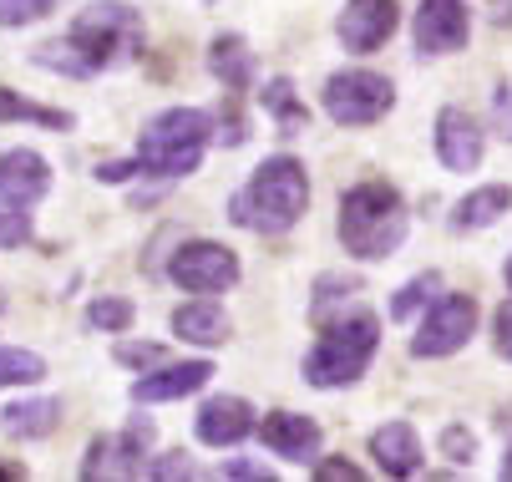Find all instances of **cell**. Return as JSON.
<instances>
[{
  "mask_svg": "<svg viewBox=\"0 0 512 482\" xmlns=\"http://www.w3.org/2000/svg\"><path fill=\"white\" fill-rule=\"evenodd\" d=\"M305 203H310L305 163H295L289 153H279V158H264V163L254 168V178L234 193L229 214H234V224H244V229H254V234H289V229L300 224Z\"/></svg>",
  "mask_w": 512,
  "mask_h": 482,
  "instance_id": "obj_2",
  "label": "cell"
},
{
  "mask_svg": "<svg viewBox=\"0 0 512 482\" xmlns=\"http://www.w3.org/2000/svg\"><path fill=\"white\" fill-rule=\"evenodd\" d=\"M51 6H56V0H0V26H31Z\"/></svg>",
  "mask_w": 512,
  "mask_h": 482,
  "instance_id": "obj_28",
  "label": "cell"
},
{
  "mask_svg": "<svg viewBox=\"0 0 512 482\" xmlns=\"http://www.w3.org/2000/svg\"><path fill=\"white\" fill-rule=\"evenodd\" d=\"M376 346H381V320L360 310V315H350V320H340L320 335V346L305 356V381L320 386V391L350 386L376 361Z\"/></svg>",
  "mask_w": 512,
  "mask_h": 482,
  "instance_id": "obj_5",
  "label": "cell"
},
{
  "mask_svg": "<svg viewBox=\"0 0 512 482\" xmlns=\"http://www.w3.org/2000/svg\"><path fill=\"white\" fill-rule=\"evenodd\" d=\"M507 209H512V188H507V183L477 188V193H467V198L457 203L452 229H487V224H497Z\"/></svg>",
  "mask_w": 512,
  "mask_h": 482,
  "instance_id": "obj_21",
  "label": "cell"
},
{
  "mask_svg": "<svg viewBox=\"0 0 512 482\" xmlns=\"http://www.w3.org/2000/svg\"><path fill=\"white\" fill-rule=\"evenodd\" d=\"M208 66L224 82V92H249V82H254V51L244 46V36H218L208 51Z\"/></svg>",
  "mask_w": 512,
  "mask_h": 482,
  "instance_id": "obj_19",
  "label": "cell"
},
{
  "mask_svg": "<svg viewBox=\"0 0 512 482\" xmlns=\"http://www.w3.org/2000/svg\"><path fill=\"white\" fill-rule=\"evenodd\" d=\"M168 274L188 295H218V290H229L239 280V259H234V249L213 244V239H193L173 254Z\"/></svg>",
  "mask_w": 512,
  "mask_h": 482,
  "instance_id": "obj_8",
  "label": "cell"
},
{
  "mask_svg": "<svg viewBox=\"0 0 512 482\" xmlns=\"http://www.w3.org/2000/svg\"><path fill=\"white\" fill-rule=\"evenodd\" d=\"M492 122H497V132L512 143V87H497V97H492Z\"/></svg>",
  "mask_w": 512,
  "mask_h": 482,
  "instance_id": "obj_33",
  "label": "cell"
},
{
  "mask_svg": "<svg viewBox=\"0 0 512 482\" xmlns=\"http://www.w3.org/2000/svg\"><path fill=\"white\" fill-rule=\"evenodd\" d=\"M0 305H6V300H0Z\"/></svg>",
  "mask_w": 512,
  "mask_h": 482,
  "instance_id": "obj_40",
  "label": "cell"
},
{
  "mask_svg": "<svg viewBox=\"0 0 512 482\" xmlns=\"http://www.w3.org/2000/svg\"><path fill=\"white\" fill-rule=\"evenodd\" d=\"M224 477H244V482H269V472L259 462H224Z\"/></svg>",
  "mask_w": 512,
  "mask_h": 482,
  "instance_id": "obj_35",
  "label": "cell"
},
{
  "mask_svg": "<svg viewBox=\"0 0 512 482\" xmlns=\"http://www.w3.org/2000/svg\"><path fill=\"white\" fill-rule=\"evenodd\" d=\"M391 107H396V87H391L381 72H365V66H355V72H335V77L325 82V112H330V122H340V127H371V122H381Z\"/></svg>",
  "mask_w": 512,
  "mask_h": 482,
  "instance_id": "obj_6",
  "label": "cell"
},
{
  "mask_svg": "<svg viewBox=\"0 0 512 482\" xmlns=\"http://www.w3.org/2000/svg\"><path fill=\"white\" fill-rule=\"evenodd\" d=\"M208 376H213V366H208V361L163 366V371H153V376L132 381V401H183V396L203 391V386H208Z\"/></svg>",
  "mask_w": 512,
  "mask_h": 482,
  "instance_id": "obj_16",
  "label": "cell"
},
{
  "mask_svg": "<svg viewBox=\"0 0 512 482\" xmlns=\"http://www.w3.org/2000/svg\"><path fill=\"white\" fill-rule=\"evenodd\" d=\"M31 239V219L26 209H11V203H0V249H21Z\"/></svg>",
  "mask_w": 512,
  "mask_h": 482,
  "instance_id": "obj_27",
  "label": "cell"
},
{
  "mask_svg": "<svg viewBox=\"0 0 512 482\" xmlns=\"http://www.w3.org/2000/svg\"><path fill=\"white\" fill-rule=\"evenodd\" d=\"M442 452H447L457 467H467V462L477 457V437H472L467 427H447V432H442Z\"/></svg>",
  "mask_w": 512,
  "mask_h": 482,
  "instance_id": "obj_29",
  "label": "cell"
},
{
  "mask_svg": "<svg viewBox=\"0 0 512 482\" xmlns=\"http://www.w3.org/2000/svg\"><path fill=\"white\" fill-rule=\"evenodd\" d=\"M406 203L391 183H355L340 198V239L355 259H386L406 239Z\"/></svg>",
  "mask_w": 512,
  "mask_h": 482,
  "instance_id": "obj_3",
  "label": "cell"
},
{
  "mask_svg": "<svg viewBox=\"0 0 512 482\" xmlns=\"http://www.w3.org/2000/svg\"><path fill=\"white\" fill-rule=\"evenodd\" d=\"M254 432V406L244 396H213L198 406V442L203 447H234Z\"/></svg>",
  "mask_w": 512,
  "mask_h": 482,
  "instance_id": "obj_15",
  "label": "cell"
},
{
  "mask_svg": "<svg viewBox=\"0 0 512 482\" xmlns=\"http://www.w3.org/2000/svg\"><path fill=\"white\" fill-rule=\"evenodd\" d=\"M0 122H41V127H56V132H66L71 122V112H61V107H36V102H26V97H16V92H6L0 87Z\"/></svg>",
  "mask_w": 512,
  "mask_h": 482,
  "instance_id": "obj_23",
  "label": "cell"
},
{
  "mask_svg": "<svg viewBox=\"0 0 512 482\" xmlns=\"http://www.w3.org/2000/svg\"><path fill=\"white\" fill-rule=\"evenodd\" d=\"M46 376V361L36 351H16V346H0V386H31Z\"/></svg>",
  "mask_w": 512,
  "mask_h": 482,
  "instance_id": "obj_25",
  "label": "cell"
},
{
  "mask_svg": "<svg viewBox=\"0 0 512 482\" xmlns=\"http://www.w3.org/2000/svg\"><path fill=\"white\" fill-rule=\"evenodd\" d=\"M56 422H61V401H51V396L16 401V406L0 411V432H6V437H21V442H31V437H51Z\"/></svg>",
  "mask_w": 512,
  "mask_h": 482,
  "instance_id": "obj_18",
  "label": "cell"
},
{
  "mask_svg": "<svg viewBox=\"0 0 512 482\" xmlns=\"http://www.w3.org/2000/svg\"><path fill=\"white\" fill-rule=\"evenodd\" d=\"M477 330V300L472 295H436L411 335V356L421 361H442V356H457Z\"/></svg>",
  "mask_w": 512,
  "mask_h": 482,
  "instance_id": "obj_7",
  "label": "cell"
},
{
  "mask_svg": "<svg viewBox=\"0 0 512 482\" xmlns=\"http://www.w3.org/2000/svg\"><path fill=\"white\" fill-rule=\"evenodd\" d=\"M396 21H401V16H396V0H345V11H340L335 31H340L345 51L371 56L376 46L391 41Z\"/></svg>",
  "mask_w": 512,
  "mask_h": 482,
  "instance_id": "obj_9",
  "label": "cell"
},
{
  "mask_svg": "<svg viewBox=\"0 0 512 482\" xmlns=\"http://www.w3.org/2000/svg\"><path fill=\"white\" fill-rule=\"evenodd\" d=\"M315 477H320V482H340V477H345V482H360V467H355V462H320Z\"/></svg>",
  "mask_w": 512,
  "mask_h": 482,
  "instance_id": "obj_34",
  "label": "cell"
},
{
  "mask_svg": "<svg viewBox=\"0 0 512 482\" xmlns=\"http://www.w3.org/2000/svg\"><path fill=\"white\" fill-rule=\"evenodd\" d=\"M142 51V16L122 0H97L87 6L66 31V46H41V66H61L71 77H87V72H107V66L127 61Z\"/></svg>",
  "mask_w": 512,
  "mask_h": 482,
  "instance_id": "obj_1",
  "label": "cell"
},
{
  "mask_svg": "<svg viewBox=\"0 0 512 482\" xmlns=\"http://www.w3.org/2000/svg\"><path fill=\"white\" fill-rule=\"evenodd\" d=\"M259 442L284 462H310L320 452V422L300 417V411H269L259 422Z\"/></svg>",
  "mask_w": 512,
  "mask_h": 482,
  "instance_id": "obj_14",
  "label": "cell"
},
{
  "mask_svg": "<svg viewBox=\"0 0 512 482\" xmlns=\"http://www.w3.org/2000/svg\"><path fill=\"white\" fill-rule=\"evenodd\" d=\"M148 442H153V422H142V417L122 437H97L82 462V477H137Z\"/></svg>",
  "mask_w": 512,
  "mask_h": 482,
  "instance_id": "obj_10",
  "label": "cell"
},
{
  "mask_svg": "<svg viewBox=\"0 0 512 482\" xmlns=\"http://www.w3.org/2000/svg\"><path fill=\"white\" fill-rule=\"evenodd\" d=\"M213 143V122L198 107H168L142 127L137 168L158 178H188L203 163V148Z\"/></svg>",
  "mask_w": 512,
  "mask_h": 482,
  "instance_id": "obj_4",
  "label": "cell"
},
{
  "mask_svg": "<svg viewBox=\"0 0 512 482\" xmlns=\"http://www.w3.org/2000/svg\"><path fill=\"white\" fill-rule=\"evenodd\" d=\"M142 472H148V477H163V482H168V477H193V462H188L183 452H168L163 462H148Z\"/></svg>",
  "mask_w": 512,
  "mask_h": 482,
  "instance_id": "obj_31",
  "label": "cell"
},
{
  "mask_svg": "<svg viewBox=\"0 0 512 482\" xmlns=\"http://www.w3.org/2000/svg\"><path fill=\"white\" fill-rule=\"evenodd\" d=\"M492 335H497V356L512 361V300H502V310L492 320Z\"/></svg>",
  "mask_w": 512,
  "mask_h": 482,
  "instance_id": "obj_32",
  "label": "cell"
},
{
  "mask_svg": "<svg viewBox=\"0 0 512 482\" xmlns=\"http://www.w3.org/2000/svg\"><path fill=\"white\" fill-rule=\"evenodd\" d=\"M51 193V168L41 153L31 148H11L0 153V203H11V209H31Z\"/></svg>",
  "mask_w": 512,
  "mask_h": 482,
  "instance_id": "obj_12",
  "label": "cell"
},
{
  "mask_svg": "<svg viewBox=\"0 0 512 482\" xmlns=\"http://www.w3.org/2000/svg\"><path fill=\"white\" fill-rule=\"evenodd\" d=\"M173 330L183 340H193V346H224V340H229V315L218 310V305H208V300L178 305L173 310Z\"/></svg>",
  "mask_w": 512,
  "mask_h": 482,
  "instance_id": "obj_20",
  "label": "cell"
},
{
  "mask_svg": "<svg viewBox=\"0 0 512 482\" xmlns=\"http://www.w3.org/2000/svg\"><path fill=\"white\" fill-rule=\"evenodd\" d=\"M436 295H442V274H436V269L416 274L411 285H401V290H396V300H391V320H411V315H416V310H426Z\"/></svg>",
  "mask_w": 512,
  "mask_h": 482,
  "instance_id": "obj_24",
  "label": "cell"
},
{
  "mask_svg": "<svg viewBox=\"0 0 512 482\" xmlns=\"http://www.w3.org/2000/svg\"><path fill=\"white\" fill-rule=\"evenodd\" d=\"M259 102H264V112L274 117L279 137H295V132H305L310 112H305V102L295 97V87H289V77H274V82H264Z\"/></svg>",
  "mask_w": 512,
  "mask_h": 482,
  "instance_id": "obj_22",
  "label": "cell"
},
{
  "mask_svg": "<svg viewBox=\"0 0 512 482\" xmlns=\"http://www.w3.org/2000/svg\"><path fill=\"white\" fill-rule=\"evenodd\" d=\"M502 477H507V482H512V452H507V457H502Z\"/></svg>",
  "mask_w": 512,
  "mask_h": 482,
  "instance_id": "obj_38",
  "label": "cell"
},
{
  "mask_svg": "<svg viewBox=\"0 0 512 482\" xmlns=\"http://www.w3.org/2000/svg\"><path fill=\"white\" fill-rule=\"evenodd\" d=\"M0 477H26V467H0Z\"/></svg>",
  "mask_w": 512,
  "mask_h": 482,
  "instance_id": "obj_37",
  "label": "cell"
},
{
  "mask_svg": "<svg viewBox=\"0 0 512 482\" xmlns=\"http://www.w3.org/2000/svg\"><path fill=\"white\" fill-rule=\"evenodd\" d=\"M472 36V21H467V6L462 0H421L416 11V46L426 56H452L462 51Z\"/></svg>",
  "mask_w": 512,
  "mask_h": 482,
  "instance_id": "obj_11",
  "label": "cell"
},
{
  "mask_svg": "<svg viewBox=\"0 0 512 482\" xmlns=\"http://www.w3.org/2000/svg\"><path fill=\"white\" fill-rule=\"evenodd\" d=\"M117 361H122V366H137V371H148V366L163 361V346H137V340H122V346H117Z\"/></svg>",
  "mask_w": 512,
  "mask_h": 482,
  "instance_id": "obj_30",
  "label": "cell"
},
{
  "mask_svg": "<svg viewBox=\"0 0 512 482\" xmlns=\"http://www.w3.org/2000/svg\"><path fill=\"white\" fill-rule=\"evenodd\" d=\"M482 153H487V143H482V127L472 122V112L442 107V117H436V158L452 173H472L482 163Z\"/></svg>",
  "mask_w": 512,
  "mask_h": 482,
  "instance_id": "obj_13",
  "label": "cell"
},
{
  "mask_svg": "<svg viewBox=\"0 0 512 482\" xmlns=\"http://www.w3.org/2000/svg\"><path fill=\"white\" fill-rule=\"evenodd\" d=\"M507 285H512V259H507Z\"/></svg>",
  "mask_w": 512,
  "mask_h": 482,
  "instance_id": "obj_39",
  "label": "cell"
},
{
  "mask_svg": "<svg viewBox=\"0 0 512 482\" xmlns=\"http://www.w3.org/2000/svg\"><path fill=\"white\" fill-rule=\"evenodd\" d=\"M132 300H117V295H102V300H92V310H87V320L97 325V330H112V335H122L127 325H132Z\"/></svg>",
  "mask_w": 512,
  "mask_h": 482,
  "instance_id": "obj_26",
  "label": "cell"
},
{
  "mask_svg": "<svg viewBox=\"0 0 512 482\" xmlns=\"http://www.w3.org/2000/svg\"><path fill=\"white\" fill-rule=\"evenodd\" d=\"M132 173H142V168H137V158H132V163H102V168H97V178H102V183H122V178H132Z\"/></svg>",
  "mask_w": 512,
  "mask_h": 482,
  "instance_id": "obj_36",
  "label": "cell"
},
{
  "mask_svg": "<svg viewBox=\"0 0 512 482\" xmlns=\"http://www.w3.org/2000/svg\"><path fill=\"white\" fill-rule=\"evenodd\" d=\"M371 457L386 477H411L421 472V442L411 432V422H386L381 432H371Z\"/></svg>",
  "mask_w": 512,
  "mask_h": 482,
  "instance_id": "obj_17",
  "label": "cell"
}]
</instances>
